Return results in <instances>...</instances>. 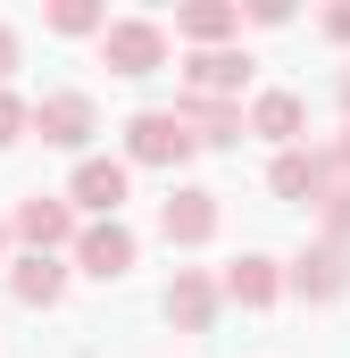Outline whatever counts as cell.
Returning <instances> with one entry per match:
<instances>
[{"instance_id": "5bb4252c", "label": "cell", "mask_w": 350, "mask_h": 358, "mask_svg": "<svg viewBox=\"0 0 350 358\" xmlns=\"http://www.w3.org/2000/svg\"><path fill=\"white\" fill-rule=\"evenodd\" d=\"M59 292H67V267H59V259H25V267H17V300H25V308H50Z\"/></svg>"}, {"instance_id": "9a60e30c", "label": "cell", "mask_w": 350, "mask_h": 358, "mask_svg": "<svg viewBox=\"0 0 350 358\" xmlns=\"http://www.w3.org/2000/svg\"><path fill=\"white\" fill-rule=\"evenodd\" d=\"M317 183H326V159H309V150H284V159H275V192H284V200H309Z\"/></svg>"}, {"instance_id": "603a6c76", "label": "cell", "mask_w": 350, "mask_h": 358, "mask_svg": "<svg viewBox=\"0 0 350 358\" xmlns=\"http://www.w3.org/2000/svg\"><path fill=\"white\" fill-rule=\"evenodd\" d=\"M342 100H350V84H342Z\"/></svg>"}, {"instance_id": "52a82bcc", "label": "cell", "mask_w": 350, "mask_h": 358, "mask_svg": "<svg viewBox=\"0 0 350 358\" xmlns=\"http://www.w3.org/2000/svg\"><path fill=\"white\" fill-rule=\"evenodd\" d=\"M167 317L183 325V334H209V317H217V283H209V275H175V283H167Z\"/></svg>"}, {"instance_id": "cb8c5ba5", "label": "cell", "mask_w": 350, "mask_h": 358, "mask_svg": "<svg viewBox=\"0 0 350 358\" xmlns=\"http://www.w3.org/2000/svg\"><path fill=\"white\" fill-rule=\"evenodd\" d=\"M0 242H8V234H0Z\"/></svg>"}, {"instance_id": "3957f363", "label": "cell", "mask_w": 350, "mask_h": 358, "mask_svg": "<svg viewBox=\"0 0 350 358\" xmlns=\"http://www.w3.org/2000/svg\"><path fill=\"white\" fill-rule=\"evenodd\" d=\"M25 117H34L42 142H59V150H84V134H92V100H84V92H42Z\"/></svg>"}, {"instance_id": "ac0fdd59", "label": "cell", "mask_w": 350, "mask_h": 358, "mask_svg": "<svg viewBox=\"0 0 350 358\" xmlns=\"http://www.w3.org/2000/svg\"><path fill=\"white\" fill-rule=\"evenodd\" d=\"M326 225H334V250H342V234H350V183L326 192Z\"/></svg>"}, {"instance_id": "8fae6325", "label": "cell", "mask_w": 350, "mask_h": 358, "mask_svg": "<svg viewBox=\"0 0 350 358\" xmlns=\"http://www.w3.org/2000/svg\"><path fill=\"white\" fill-rule=\"evenodd\" d=\"M234 25H242V8H225V0H192V8L175 17V34H183V42H225Z\"/></svg>"}, {"instance_id": "d6986e66", "label": "cell", "mask_w": 350, "mask_h": 358, "mask_svg": "<svg viewBox=\"0 0 350 358\" xmlns=\"http://www.w3.org/2000/svg\"><path fill=\"white\" fill-rule=\"evenodd\" d=\"M17 134H25V100H17V92H0V142H17Z\"/></svg>"}, {"instance_id": "e0dca14e", "label": "cell", "mask_w": 350, "mask_h": 358, "mask_svg": "<svg viewBox=\"0 0 350 358\" xmlns=\"http://www.w3.org/2000/svg\"><path fill=\"white\" fill-rule=\"evenodd\" d=\"M50 25H59V34H92V25H108V17H100L92 0H59V8H50Z\"/></svg>"}, {"instance_id": "4fadbf2b", "label": "cell", "mask_w": 350, "mask_h": 358, "mask_svg": "<svg viewBox=\"0 0 350 358\" xmlns=\"http://www.w3.org/2000/svg\"><path fill=\"white\" fill-rule=\"evenodd\" d=\"M251 134H267V142H292V134H300V100H292V92H259Z\"/></svg>"}, {"instance_id": "ffe728a7", "label": "cell", "mask_w": 350, "mask_h": 358, "mask_svg": "<svg viewBox=\"0 0 350 358\" xmlns=\"http://www.w3.org/2000/svg\"><path fill=\"white\" fill-rule=\"evenodd\" d=\"M8 67H17V34L0 25V76H8Z\"/></svg>"}, {"instance_id": "7c38bea8", "label": "cell", "mask_w": 350, "mask_h": 358, "mask_svg": "<svg viewBox=\"0 0 350 358\" xmlns=\"http://www.w3.org/2000/svg\"><path fill=\"white\" fill-rule=\"evenodd\" d=\"M225 292H234L242 308H267V300H275V259H234V267H225Z\"/></svg>"}, {"instance_id": "7a4b0ae2", "label": "cell", "mask_w": 350, "mask_h": 358, "mask_svg": "<svg viewBox=\"0 0 350 358\" xmlns=\"http://www.w3.org/2000/svg\"><path fill=\"white\" fill-rule=\"evenodd\" d=\"M125 150H134L142 167H183V159H192V125L167 117V108H142V117L125 125Z\"/></svg>"}, {"instance_id": "9c48e42d", "label": "cell", "mask_w": 350, "mask_h": 358, "mask_svg": "<svg viewBox=\"0 0 350 358\" xmlns=\"http://www.w3.org/2000/svg\"><path fill=\"white\" fill-rule=\"evenodd\" d=\"M292 283L309 292V300H334V292H350V259L326 242V250H300V267H292Z\"/></svg>"}, {"instance_id": "2e32d148", "label": "cell", "mask_w": 350, "mask_h": 358, "mask_svg": "<svg viewBox=\"0 0 350 358\" xmlns=\"http://www.w3.org/2000/svg\"><path fill=\"white\" fill-rule=\"evenodd\" d=\"M192 142H242V108L234 100H192Z\"/></svg>"}, {"instance_id": "277c9868", "label": "cell", "mask_w": 350, "mask_h": 358, "mask_svg": "<svg viewBox=\"0 0 350 358\" xmlns=\"http://www.w3.org/2000/svg\"><path fill=\"white\" fill-rule=\"evenodd\" d=\"M76 259H84V275H100V283H108V275L134 267V234H125L117 217H100V225H84V234H76Z\"/></svg>"}, {"instance_id": "44dd1931", "label": "cell", "mask_w": 350, "mask_h": 358, "mask_svg": "<svg viewBox=\"0 0 350 358\" xmlns=\"http://www.w3.org/2000/svg\"><path fill=\"white\" fill-rule=\"evenodd\" d=\"M326 34H342V42H350V8H334V17H326Z\"/></svg>"}, {"instance_id": "6da1fadb", "label": "cell", "mask_w": 350, "mask_h": 358, "mask_svg": "<svg viewBox=\"0 0 350 358\" xmlns=\"http://www.w3.org/2000/svg\"><path fill=\"white\" fill-rule=\"evenodd\" d=\"M100 59H108L117 76H150V67L167 59V34H159L150 17H117V25H100Z\"/></svg>"}, {"instance_id": "ba28073f", "label": "cell", "mask_w": 350, "mask_h": 358, "mask_svg": "<svg viewBox=\"0 0 350 358\" xmlns=\"http://www.w3.org/2000/svg\"><path fill=\"white\" fill-rule=\"evenodd\" d=\"M183 76H192V100H225V92L251 76V59H242V50H200Z\"/></svg>"}, {"instance_id": "8992f818", "label": "cell", "mask_w": 350, "mask_h": 358, "mask_svg": "<svg viewBox=\"0 0 350 358\" xmlns=\"http://www.w3.org/2000/svg\"><path fill=\"white\" fill-rule=\"evenodd\" d=\"M159 234L167 242H209L217 234V192H175L167 208H159Z\"/></svg>"}, {"instance_id": "7402d4cb", "label": "cell", "mask_w": 350, "mask_h": 358, "mask_svg": "<svg viewBox=\"0 0 350 358\" xmlns=\"http://www.w3.org/2000/svg\"><path fill=\"white\" fill-rule=\"evenodd\" d=\"M342 167H350V134H342Z\"/></svg>"}, {"instance_id": "30bf717a", "label": "cell", "mask_w": 350, "mask_h": 358, "mask_svg": "<svg viewBox=\"0 0 350 358\" xmlns=\"http://www.w3.org/2000/svg\"><path fill=\"white\" fill-rule=\"evenodd\" d=\"M76 200L100 208V217H117V200H125V167H117V159H84V167H76Z\"/></svg>"}, {"instance_id": "5b68a950", "label": "cell", "mask_w": 350, "mask_h": 358, "mask_svg": "<svg viewBox=\"0 0 350 358\" xmlns=\"http://www.w3.org/2000/svg\"><path fill=\"white\" fill-rule=\"evenodd\" d=\"M17 234L34 242V259H50L59 242H76V217H67V200H42V192H34V200L17 208Z\"/></svg>"}]
</instances>
